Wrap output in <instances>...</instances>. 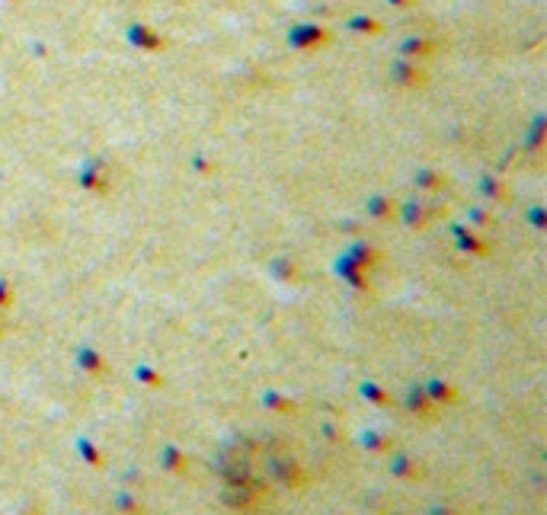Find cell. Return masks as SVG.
<instances>
[{"label": "cell", "mask_w": 547, "mask_h": 515, "mask_svg": "<svg viewBox=\"0 0 547 515\" xmlns=\"http://www.w3.org/2000/svg\"><path fill=\"white\" fill-rule=\"evenodd\" d=\"M269 471L282 487H301L305 483V473H301V464L291 454H272L269 458Z\"/></svg>", "instance_id": "obj_1"}, {"label": "cell", "mask_w": 547, "mask_h": 515, "mask_svg": "<svg viewBox=\"0 0 547 515\" xmlns=\"http://www.w3.org/2000/svg\"><path fill=\"white\" fill-rule=\"evenodd\" d=\"M224 502L231 509H250L257 502V490H253V483H234L224 490Z\"/></svg>", "instance_id": "obj_2"}, {"label": "cell", "mask_w": 547, "mask_h": 515, "mask_svg": "<svg viewBox=\"0 0 547 515\" xmlns=\"http://www.w3.org/2000/svg\"><path fill=\"white\" fill-rule=\"evenodd\" d=\"M388 467H391V473H394L397 480H416V477H419L416 461L410 458V454H403V452H394V458L388 461Z\"/></svg>", "instance_id": "obj_3"}, {"label": "cell", "mask_w": 547, "mask_h": 515, "mask_svg": "<svg viewBox=\"0 0 547 515\" xmlns=\"http://www.w3.org/2000/svg\"><path fill=\"white\" fill-rule=\"evenodd\" d=\"M160 467L170 471V473H186L189 471V458L176 445H164V452H160Z\"/></svg>", "instance_id": "obj_4"}, {"label": "cell", "mask_w": 547, "mask_h": 515, "mask_svg": "<svg viewBox=\"0 0 547 515\" xmlns=\"http://www.w3.org/2000/svg\"><path fill=\"white\" fill-rule=\"evenodd\" d=\"M112 506H116L122 515H141L145 512V502H141L135 493H128V490H118V493L112 496Z\"/></svg>", "instance_id": "obj_5"}, {"label": "cell", "mask_w": 547, "mask_h": 515, "mask_svg": "<svg viewBox=\"0 0 547 515\" xmlns=\"http://www.w3.org/2000/svg\"><path fill=\"white\" fill-rule=\"evenodd\" d=\"M362 445H365L368 452H378V454L391 452V439H384L378 429H365V432H362Z\"/></svg>", "instance_id": "obj_6"}, {"label": "cell", "mask_w": 547, "mask_h": 515, "mask_svg": "<svg viewBox=\"0 0 547 515\" xmlns=\"http://www.w3.org/2000/svg\"><path fill=\"white\" fill-rule=\"evenodd\" d=\"M77 452H80L83 464H90V467H103V454L97 452V445H93V442L77 439Z\"/></svg>", "instance_id": "obj_7"}, {"label": "cell", "mask_w": 547, "mask_h": 515, "mask_svg": "<svg viewBox=\"0 0 547 515\" xmlns=\"http://www.w3.org/2000/svg\"><path fill=\"white\" fill-rule=\"evenodd\" d=\"M407 410L410 413H423V416H426V413H429V397H426V394H423V390H410V394H407Z\"/></svg>", "instance_id": "obj_8"}, {"label": "cell", "mask_w": 547, "mask_h": 515, "mask_svg": "<svg viewBox=\"0 0 547 515\" xmlns=\"http://www.w3.org/2000/svg\"><path fill=\"white\" fill-rule=\"evenodd\" d=\"M263 404L269 407V410H278V413H288V410H295V404H288V400L276 397V394H266V397H263Z\"/></svg>", "instance_id": "obj_9"}, {"label": "cell", "mask_w": 547, "mask_h": 515, "mask_svg": "<svg viewBox=\"0 0 547 515\" xmlns=\"http://www.w3.org/2000/svg\"><path fill=\"white\" fill-rule=\"evenodd\" d=\"M429 390H432V397H436L438 404H445V400L451 397V394H448V387H445V384H429Z\"/></svg>", "instance_id": "obj_10"}, {"label": "cell", "mask_w": 547, "mask_h": 515, "mask_svg": "<svg viewBox=\"0 0 547 515\" xmlns=\"http://www.w3.org/2000/svg\"><path fill=\"white\" fill-rule=\"evenodd\" d=\"M365 397L374 400V404H384V394L378 387H371V384H365Z\"/></svg>", "instance_id": "obj_11"}, {"label": "cell", "mask_w": 547, "mask_h": 515, "mask_svg": "<svg viewBox=\"0 0 547 515\" xmlns=\"http://www.w3.org/2000/svg\"><path fill=\"white\" fill-rule=\"evenodd\" d=\"M429 515H455V509H448V506H429Z\"/></svg>", "instance_id": "obj_12"}]
</instances>
